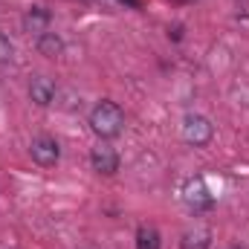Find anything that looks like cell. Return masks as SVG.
<instances>
[{
	"instance_id": "5b68a950",
	"label": "cell",
	"mask_w": 249,
	"mask_h": 249,
	"mask_svg": "<svg viewBox=\"0 0 249 249\" xmlns=\"http://www.w3.org/2000/svg\"><path fill=\"white\" fill-rule=\"evenodd\" d=\"M20 23H23V32H29V35H38V38H41L44 32H50L53 15H50L44 6H32V9H26V12H23Z\"/></svg>"
},
{
	"instance_id": "52a82bcc",
	"label": "cell",
	"mask_w": 249,
	"mask_h": 249,
	"mask_svg": "<svg viewBox=\"0 0 249 249\" xmlns=\"http://www.w3.org/2000/svg\"><path fill=\"white\" fill-rule=\"evenodd\" d=\"M29 99H32L38 107L53 105V99H55V84H53V78H47V75H32V78H29Z\"/></svg>"
},
{
	"instance_id": "277c9868",
	"label": "cell",
	"mask_w": 249,
	"mask_h": 249,
	"mask_svg": "<svg viewBox=\"0 0 249 249\" xmlns=\"http://www.w3.org/2000/svg\"><path fill=\"white\" fill-rule=\"evenodd\" d=\"M29 154H32V160H35L41 168H53V165L61 160V148H58V142L50 139V136H38V139H32Z\"/></svg>"
},
{
	"instance_id": "7a4b0ae2",
	"label": "cell",
	"mask_w": 249,
	"mask_h": 249,
	"mask_svg": "<svg viewBox=\"0 0 249 249\" xmlns=\"http://www.w3.org/2000/svg\"><path fill=\"white\" fill-rule=\"evenodd\" d=\"M212 136H214V127H212V122H209L206 116H200V113H188L186 119H183V139H186L188 145H194V148H206V145L212 142Z\"/></svg>"
},
{
	"instance_id": "9c48e42d",
	"label": "cell",
	"mask_w": 249,
	"mask_h": 249,
	"mask_svg": "<svg viewBox=\"0 0 249 249\" xmlns=\"http://www.w3.org/2000/svg\"><path fill=\"white\" fill-rule=\"evenodd\" d=\"M212 247V229L194 226L183 235V249H209Z\"/></svg>"
},
{
	"instance_id": "8992f818",
	"label": "cell",
	"mask_w": 249,
	"mask_h": 249,
	"mask_svg": "<svg viewBox=\"0 0 249 249\" xmlns=\"http://www.w3.org/2000/svg\"><path fill=\"white\" fill-rule=\"evenodd\" d=\"M90 162H93V171H99L105 177H110V174L119 171V154L110 145H96L93 154H90Z\"/></svg>"
},
{
	"instance_id": "6da1fadb",
	"label": "cell",
	"mask_w": 249,
	"mask_h": 249,
	"mask_svg": "<svg viewBox=\"0 0 249 249\" xmlns=\"http://www.w3.org/2000/svg\"><path fill=\"white\" fill-rule=\"evenodd\" d=\"M124 127V110L110 102V99H102L93 110H90V130L99 136V139H113L119 136Z\"/></svg>"
},
{
	"instance_id": "3957f363",
	"label": "cell",
	"mask_w": 249,
	"mask_h": 249,
	"mask_svg": "<svg viewBox=\"0 0 249 249\" xmlns=\"http://www.w3.org/2000/svg\"><path fill=\"white\" fill-rule=\"evenodd\" d=\"M183 200H186V206L191 212H209L214 206V194L209 191L203 177H191L188 180L186 188H183Z\"/></svg>"
},
{
	"instance_id": "8fae6325",
	"label": "cell",
	"mask_w": 249,
	"mask_h": 249,
	"mask_svg": "<svg viewBox=\"0 0 249 249\" xmlns=\"http://www.w3.org/2000/svg\"><path fill=\"white\" fill-rule=\"evenodd\" d=\"M12 53H15L12 41H9V38H6V35L0 32V64H3V61H9V58H12Z\"/></svg>"
},
{
	"instance_id": "30bf717a",
	"label": "cell",
	"mask_w": 249,
	"mask_h": 249,
	"mask_svg": "<svg viewBox=\"0 0 249 249\" xmlns=\"http://www.w3.org/2000/svg\"><path fill=\"white\" fill-rule=\"evenodd\" d=\"M162 247V238L154 226H139L136 229V249H160Z\"/></svg>"
},
{
	"instance_id": "ba28073f",
	"label": "cell",
	"mask_w": 249,
	"mask_h": 249,
	"mask_svg": "<svg viewBox=\"0 0 249 249\" xmlns=\"http://www.w3.org/2000/svg\"><path fill=\"white\" fill-rule=\"evenodd\" d=\"M35 47H38V53H41L44 58H58L64 53V38L58 32H44Z\"/></svg>"
}]
</instances>
